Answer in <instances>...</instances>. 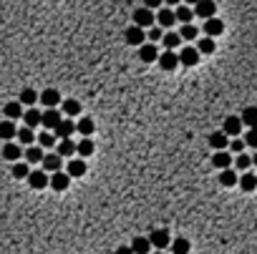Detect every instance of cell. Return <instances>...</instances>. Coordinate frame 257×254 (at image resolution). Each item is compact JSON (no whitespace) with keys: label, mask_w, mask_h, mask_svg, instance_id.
<instances>
[{"label":"cell","mask_w":257,"mask_h":254,"mask_svg":"<svg viewBox=\"0 0 257 254\" xmlns=\"http://www.w3.org/2000/svg\"><path fill=\"white\" fill-rule=\"evenodd\" d=\"M149 38H152L154 43H157V40H162L164 35H162V30H159V28H152V30H149Z\"/></svg>","instance_id":"obj_45"},{"label":"cell","mask_w":257,"mask_h":254,"mask_svg":"<svg viewBox=\"0 0 257 254\" xmlns=\"http://www.w3.org/2000/svg\"><path fill=\"white\" fill-rule=\"evenodd\" d=\"M164 48H179V43H181V38H179V33H164Z\"/></svg>","instance_id":"obj_34"},{"label":"cell","mask_w":257,"mask_h":254,"mask_svg":"<svg viewBox=\"0 0 257 254\" xmlns=\"http://www.w3.org/2000/svg\"><path fill=\"white\" fill-rule=\"evenodd\" d=\"M212 164H214L217 169H222V171H225V169H230V166H232V156H230L227 151H217V154L212 156Z\"/></svg>","instance_id":"obj_22"},{"label":"cell","mask_w":257,"mask_h":254,"mask_svg":"<svg viewBox=\"0 0 257 254\" xmlns=\"http://www.w3.org/2000/svg\"><path fill=\"white\" fill-rule=\"evenodd\" d=\"M61 108H63L66 116H79V113H81V103H79L76 98H66V101H61Z\"/></svg>","instance_id":"obj_23"},{"label":"cell","mask_w":257,"mask_h":254,"mask_svg":"<svg viewBox=\"0 0 257 254\" xmlns=\"http://www.w3.org/2000/svg\"><path fill=\"white\" fill-rule=\"evenodd\" d=\"M214 48H217V46H214V40H212V38H202V40H199V46H197L199 56H202V53H204V56H209V53H214Z\"/></svg>","instance_id":"obj_35"},{"label":"cell","mask_w":257,"mask_h":254,"mask_svg":"<svg viewBox=\"0 0 257 254\" xmlns=\"http://www.w3.org/2000/svg\"><path fill=\"white\" fill-rule=\"evenodd\" d=\"M41 103L48 106V108H56V106L61 103V93H58L56 88H46V91L41 93Z\"/></svg>","instance_id":"obj_15"},{"label":"cell","mask_w":257,"mask_h":254,"mask_svg":"<svg viewBox=\"0 0 257 254\" xmlns=\"http://www.w3.org/2000/svg\"><path fill=\"white\" fill-rule=\"evenodd\" d=\"M56 154H58L61 159H66V156H73V154H76V144H73L71 139H66V141H61V144H58Z\"/></svg>","instance_id":"obj_29"},{"label":"cell","mask_w":257,"mask_h":254,"mask_svg":"<svg viewBox=\"0 0 257 254\" xmlns=\"http://www.w3.org/2000/svg\"><path fill=\"white\" fill-rule=\"evenodd\" d=\"M230 149L237 151V156H240V154H245V141H242V139H235V141L230 144Z\"/></svg>","instance_id":"obj_44"},{"label":"cell","mask_w":257,"mask_h":254,"mask_svg":"<svg viewBox=\"0 0 257 254\" xmlns=\"http://www.w3.org/2000/svg\"><path fill=\"white\" fill-rule=\"evenodd\" d=\"M214 13H217V5L209 3V0H204V3H197V5H194V15H199V18H204V20L214 18Z\"/></svg>","instance_id":"obj_13"},{"label":"cell","mask_w":257,"mask_h":254,"mask_svg":"<svg viewBox=\"0 0 257 254\" xmlns=\"http://www.w3.org/2000/svg\"><path fill=\"white\" fill-rule=\"evenodd\" d=\"M199 35V30L194 28V25H181V30H179V38L181 40H194Z\"/></svg>","instance_id":"obj_37"},{"label":"cell","mask_w":257,"mask_h":254,"mask_svg":"<svg viewBox=\"0 0 257 254\" xmlns=\"http://www.w3.org/2000/svg\"><path fill=\"white\" fill-rule=\"evenodd\" d=\"M43 149H25V159H28V164H41L43 161Z\"/></svg>","instance_id":"obj_36"},{"label":"cell","mask_w":257,"mask_h":254,"mask_svg":"<svg viewBox=\"0 0 257 254\" xmlns=\"http://www.w3.org/2000/svg\"><path fill=\"white\" fill-rule=\"evenodd\" d=\"M245 146L257 149V129H250V131H247V136H245Z\"/></svg>","instance_id":"obj_43"},{"label":"cell","mask_w":257,"mask_h":254,"mask_svg":"<svg viewBox=\"0 0 257 254\" xmlns=\"http://www.w3.org/2000/svg\"><path fill=\"white\" fill-rule=\"evenodd\" d=\"M38 144H41L43 149H51V146L56 144V136H53V134H41V136H38Z\"/></svg>","instance_id":"obj_41"},{"label":"cell","mask_w":257,"mask_h":254,"mask_svg":"<svg viewBox=\"0 0 257 254\" xmlns=\"http://www.w3.org/2000/svg\"><path fill=\"white\" fill-rule=\"evenodd\" d=\"M68 184H71V176H68L66 171H58V174H53V176H51V186H53L56 191H66V189H68Z\"/></svg>","instance_id":"obj_18"},{"label":"cell","mask_w":257,"mask_h":254,"mask_svg":"<svg viewBox=\"0 0 257 254\" xmlns=\"http://www.w3.org/2000/svg\"><path fill=\"white\" fill-rule=\"evenodd\" d=\"M35 101H38V93H35V91L25 88V91L20 93V103H23V106H33Z\"/></svg>","instance_id":"obj_40"},{"label":"cell","mask_w":257,"mask_h":254,"mask_svg":"<svg viewBox=\"0 0 257 254\" xmlns=\"http://www.w3.org/2000/svg\"><path fill=\"white\" fill-rule=\"evenodd\" d=\"M159 66H162V71H174V68L179 66V56H176L174 51H164V53L159 56Z\"/></svg>","instance_id":"obj_12"},{"label":"cell","mask_w":257,"mask_h":254,"mask_svg":"<svg viewBox=\"0 0 257 254\" xmlns=\"http://www.w3.org/2000/svg\"><path fill=\"white\" fill-rule=\"evenodd\" d=\"M204 38H212L214 40V35H222L225 33V23L219 20V18H209V20H204Z\"/></svg>","instance_id":"obj_4"},{"label":"cell","mask_w":257,"mask_h":254,"mask_svg":"<svg viewBox=\"0 0 257 254\" xmlns=\"http://www.w3.org/2000/svg\"><path fill=\"white\" fill-rule=\"evenodd\" d=\"M157 254H167V252H157Z\"/></svg>","instance_id":"obj_48"},{"label":"cell","mask_w":257,"mask_h":254,"mask_svg":"<svg viewBox=\"0 0 257 254\" xmlns=\"http://www.w3.org/2000/svg\"><path fill=\"white\" fill-rule=\"evenodd\" d=\"M235 166H237V169H250V166H252V159H250L247 154H240V156L235 159Z\"/></svg>","instance_id":"obj_42"},{"label":"cell","mask_w":257,"mask_h":254,"mask_svg":"<svg viewBox=\"0 0 257 254\" xmlns=\"http://www.w3.org/2000/svg\"><path fill=\"white\" fill-rule=\"evenodd\" d=\"M174 18L179 20V23H184V25H192V18H194V10H189V8H176V13H174Z\"/></svg>","instance_id":"obj_32"},{"label":"cell","mask_w":257,"mask_h":254,"mask_svg":"<svg viewBox=\"0 0 257 254\" xmlns=\"http://www.w3.org/2000/svg\"><path fill=\"white\" fill-rule=\"evenodd\" d=\"M209 146L217 149V151H225V149H230V139H227L222 131H214V134L209 136Z\"/></svg>","instance_id":"obj_16"},{"label":"cell","mask_w":257,"mask_h":254,"mask_svg":"<svg viewBox=\"0 0 257 254\" xmlns=\"http://www.w3.org/2000/svg\"><path fill=\"white\" fill-rule=\"evenodd\" d=\"M66 174H68L71 179L84 176V174H86V164H84V159H71L68 166H66Z\"/></svg>","instance_id":"obj_11"},{"label":"cell","mask_w":257,"mask_h":254,"mask_svg":"<svg viewBox=\"0 0 257 254\" xmlns=\"http://www.w3.org/2000/svg\"><path fill=\"white\" fill-rule=\"evenodd\" d=\"M28 184H30V189H46L51 184V179H48V174L43 169H35V171H30V176H28Z\"/></svg>","instance_id":"obj_3"},{"label":"cell","mask_w":257,"mask_h":254,"mask_svg":"<svg viewBox=\"0 0 257 254\" xmlns=\"http://www.w3.org/2000/svg\"><path fill=\"white\" fill-rule=\"evenodd\" d=\"M76 154H79L81 159L91 156V154H93V141H91V139H81V141L76 144Z\"/></svg>","instance_id":"obj_31"},{"label":"cell","mask_w":257,"mask_h":254,"mask_svg":"<svg viewBox=\"0 0 257 254\" xmlns=\"http://www.w3.org/2000/svg\"><path fill=\"white\" fill-rule=\"evenodd\" d=\"M154 20H157V18H154V13H152L149 8H136V10H134V23H136V28H141V30L149 28Z\"/></svg>","instance_id":"obj_2"},{"label":"cell","mask_w":257,"mask_h":254,"mask_svg":"<svg viewBox=\"0 0 257 254\" xmlns=\"http://www.w3.org/2000/svg\"><path fill=\"white\" fill-rule=\"evenodd\" d=\"M144 38H146V35H144V30H141V28H136V25L126 30V43H129V46H144Z\"/></svg>","instance_id":"obj_20"},{"label":"cell","mask_w":257,"mask_h":254,"mask_svg":"<svg viewBox=\"0 0 257 254\" xmlns=\"http://www.w3.org/2000/svg\"><path fill=\"white\" fill-rule=\"evenodd\" d=\"M114 254H134V252H131V247H119Z\"/></svg>","instance_id":"obj_46"},{"label":"cell","mask_w":257,"mask_h":254,"mask_svg":"<svg viewBox=\"0 0 257 254\" xmlns=\"http://www.w3.org/2000/svg\"><path fill=\"white\" fill-rule=\"evenodd\" d=\"M20 146L18 144H13V141H8L5 146H3V159H8V161H18L20 159Z\"/></svg>","instance_id":"obj_25"},{"label":"cell","mask_w":257,"mask_h":254,"mask_svg":"<svg viewBox=\"0 0 257 254\" xmlns=\"http://www.w3.org/2000/svg\"><path fill=\"white\" fill-rule=\"evenodd\" d=\"M240 131H242V121H240V116H227L225 123H222V134L230 139V136H237Z\"/></svg>","instance_id":"obj_5"},{"label":"cell","mask_w":257,"mask_h":254,"mask_svg":"<svg viewBox=\"0 0 257 254\" xmlns=\"http://www.w3.org/2000/svg\"><path fill=\"white\" fill-rule=\"evenodd\" d=\"M189 249H192V244H189V239H184V237H176V239L171 242V254H189Z\"/></svg>","instance_id":"obj_24"},{"label":"cell","mask_w":257,"mask_h":254,"mask_svg":"<svg viewBox=\"0 0 257 254\" xmlns=\"http://www.w3.org/2000/svg\"><path fill=\"white\" fill-rule=\"evenodd\" d=\"M63 118H61V113L56 111V108H48V111H43V116H41V126H46V129H58V123H61Z\"/></svg>","instance_id":"obj_8"},{"label":"cell","mask_w":257,"mask_h":254,"mask_svg":"<svg viewBox=\"0 0 257 254\" xmlns=\"http://www.w3.org/2000/svg\"><path fill=\"white\" fill-rule=\"evenodd\" d=\"M152 244H149V237H134L131 242V252L134 254H149Z\"/></svg>","instance_id":"obj_21"},{"label":"cell","mask_w":257,"mask_h":254,"mask_svg":"<svg viewBox=\"0 0 257 254\" xmlns=\"http://www.w3.org/2000/svg\"><path fill=\"white\" fill-rule=\"evenodd\" d=\"M41 111H35V108H28L25 113H23V121H25V129H35V126H41Z\"/></svg>","instance_id":"obj_17"},{"label":"cell","mask_w":257,"mask_h":254,"mask_svg":"<svg viewBox=\"0 0 257 254\" xmlns=\"http://www.w3.org/2000/svg\"><path fill=\"white\" fill-rule=\"evenodd\" d=\"M237 181H240V176L232 171V169H225V171L219 174V184H222V186H235Z\"/></svg>","instance_id":"obj_33"},{"label":"cell","mask_w":257,"mask_h":254,"mask_svg":"<svg viewBox=\"0 0 257 254\" xmlns=\"http://www.w3.org/2000/svg\"><path fill=\"white\" fill-rule=\"evenodd\" d=\"M13 176H15V179H28V176H30L28 164H13Z\"/></svg>","instance_id":"obj_39"},{"label":"cell","mask_w":257,"mask_h":254,"mask_svg":"<svg viewBox=\"0 0 257 254\" xmlns=\"http://www.w3.org/2000/svg\"><path fill=\"white\" fill-rule=\"evenodd\" d=\"M240 121H242V126H247V129H257V108L255 106L245 108L242 116H240Z\"/></svg>","instance_id":"obj_19"},{"label":"cell","mask_w":257,"mask_h":254,"mask_svg":"<svg viewBox=\"0 0 257 254\" xmlns=\"http://www.w3.org/2000/svg\"><path fill=\"white\" fill-rule=\"evenodd\" d=\"M25 111L20 108V101H10L8 106H5V116H8V121H15V118H20Z\"/></svg>","instance_id":"obj_30"},{"label":"cell","mask_w":257,"mask_h":254,"mask_svg":"<svg viewBox=\"0 0 257 254\" xmlns=\"http://www.w3.org/2000/svg\"><path fill=\"white\" fill-rule=\"evenodd\" d=\"M240 186H242V191H255L257 189V176L255 174H250V171H245L242 176H240V181H237Z\"/></svg>","instance_id":"obj_26"},{"label":"cell","mask_w":257,"mask_h":254,"mask_svg":"<svg viewBox=\"0 0 257 254\" xmlns=\"http://www.w3.org/2000/svg\"><path fill=\"white\" fill-rule=\"evenodd\" d=\"M139 58H141V63H154V61H159L157 46H154V43H144L141 51H139Z\"/></svg>","instance_id":"obj_10"},{"label":"cell","mask_w":257,"mask_h":254,"mask_svg":"<svg viewBox=\"0 0 257 254\" xmlns=\"http://www.w3.org/2000/svg\"><path fill=\"white\" fill-rule=\"evenodd\" d=\"M179 63L181 66H187V68H192V66H197L199 63V51L197 48H181V53H179Z\"/></svg>","instance_id":"obj_6"},{"label":"cell","mask_w":257,"mask_h":254,"mask_svg":"<svg viewBox=\"0 0 257 254\" xmlns=\"http://www.w3.org/2000/svg\"><path fill=\"white\" fill-rule=\"evenodd\" d=\"M73 134H76V123H73L71 118H63V121L58 123V129H56V136H58L61 141H66V139H71Z\"/></svg>","instance_id":"obj_9"},{"label":"cell","mask_w":257,"mask_h":254,"mask_svg":"<svg viewBox=\"0 0 257 254\" xmlns=\"http://www.w3.org/2000/svg\"><path fill=\"white\" fill-rule=\"evenodd\" d=\"M252 164H255V166H257V154H255V156H252Z\"/></svg>","instance_id":"obj_47"},{"label":"cell","mask_w":257,"mask_h":254,"mask_svg":"<svg viewBox=\"0 0 257 254\" xmlns=\"http://www.w3.org/2000/svg\"><path fill=\"white\" fill-rule=\"evenodd\" d=\"M41 164H43V171H53V174H58L63 169V159L58 154H46Z\"/></svg>","instance_id":"obj_7"},{"label":"cell","mask_w":257,"mask_h":254,"mask_svg":"<svg viewBox=\"0 0 257 254\" xmlns=\"http://www.w3.org/2000/svg\"><path fill=\"white\" fill-rule=\"evenodd\" d=\"M18 136V129H15V123L13 121H0V139H3L5 144L13 141Z\"/></svg>","instance_id":"obj_14"},{"label":"cell","mask_w":257,"mask_h":254,"mask_svg":"<svg viewBox=\"0 0 257 254\" xmlns=\"http://www.w3.org/2000/svg\"><path fill=\"white\" fill-rule=\"evenodd\" d=\"M149 244H152V249H157V252H162V249L171 247L169 232H167V229H154V232L149 234Z\"/></svg>","instance_id":"obj_1"},{"label":"cell","mask_w":257,"mask_h":254,"mask_svg":"<svg viewBox=\"0 0 257 254\" xmlns=\"http://www.w3.org/2000/svg\"><path fill=\"white\" fill-rule=\"evenodd\" d=\"M76 131L86 139V136H91L93 134V118H88V116H84L79 123H76Z\"/></svg>","instance_id":"obj_27"},{"label":"cell","mask_w":257,"mask_h":254,"mask_svg":"<svg viewBox=\"0 0 257 254\" xmlns=\"http://www.w3.org/2000/svg\"><path fill=\"white\" fill-rule=\"evenodd\" d=\"M157 23H159L162 28H171V25L176 23V18H174V13H171V10L162 8V10H159V15H157Z\"/></svg>","instance_id":"obj_28"},{"label":"cell","mask_w":257,"mask_h":254,"mask_svg":"<svg viewBox=\"0 0 257 254\" xmlns=\"http://www.w3.org/2000/svg\"><path fill=\"white\" fill-rule=\"evenodd\" d=\"M18 141H20L23 146H30V144L35 141V134H33L30 129H18Z\"/></svg>","instance_id":"obj_38"}]
</instances>
